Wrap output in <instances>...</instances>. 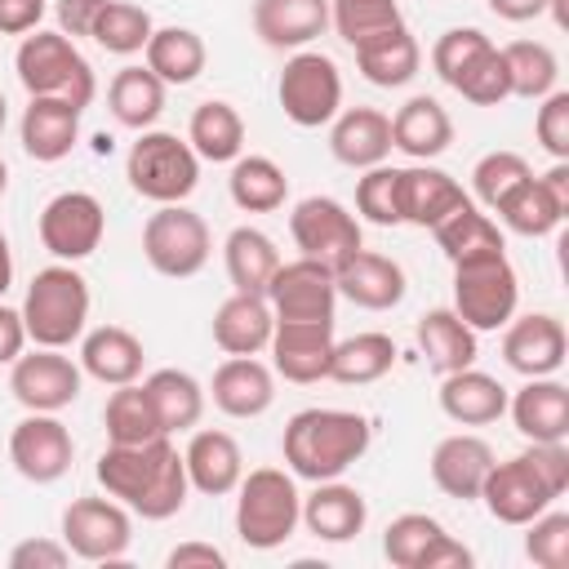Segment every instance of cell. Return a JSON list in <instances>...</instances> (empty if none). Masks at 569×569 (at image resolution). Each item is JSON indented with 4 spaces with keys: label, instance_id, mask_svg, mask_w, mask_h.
I'll return each mask as SVG.
<instances>
[{
    "label": "cell",
    "instance_id": "21",
    "mask_svg": "<svg viewBox=\"0 0 569 569\" xmlns=\"http://www.w3.org/2000/svg\"><path fill=\"white\" fill-rule=\"evenodd\" d=\"M502 360L507 369H516L520 378H547V373H560L565 365V351H569V338H565V325L547 311H529V316H511L502 325Z\"/></svg>",
    "mask_w": 569,
    "mask_h": 569
},
{
    "label": "cell",
    "instance_id": "52",
    "mask_svg": "<svg viewBox=\"0 0 569 569\" xmlns=\"http://www.w3.org/2000/svg\"><path fill=\"white\" fill-rule=\"evenodd\" d=\"M525 556L538 565V569H565L569 565V511H538L529 525H525Z\"/></svg>",
    "mask_w": 569,
    "mask_h": 569
},
{
    "label": "cell",
    "instance_id": "14",
    "mask_svg": "<svg viewBox=\"0 0 569 569\" xmlns=\"http://www.w3.org/2000/svg\"><path fill=\"white\" fill-rule=\"evenodd\" d=\"M107 236V213L102 200L89 191H58L40 209V244L58 262H80L89 258Z\"/></svg>",
    "mask_w": 569,
    "mask_h": 569
},
{
    "label": "cell",
    "instance_id": "33",
    "mask_svg": "<svg viewBox=\"0 0 569 569\" xmlns=\"http://www.w3.org/2000/svg\"><path fill=\"white\" fill-rule=\"evenodd\" d=\"M142 342L124 329V325H98L89 333H80V369L89 378H98L102 387H124L142 378Z\"/></svg>",
    "mask_w": 569,
    "mask_h": 569
},
{
    "label": "cell",
    "instance_id": "39",
    "mask_svg": "<svg viewBox=\"0 0 569 569\" xmlns=\"http://www.w3.org/2000/svg\"><path fill=\"white\" fill-rule=\"evenodd\" d=\"M396 342L391 333H378V329H365V333H351L342 342H333V356H329V378L342 382V387H369L378 378H387L396 369Z\"/></svg>",
    "mask_w": 569,
    "mask_h": 569
},
{
    "label": "cell",
    "instance_id": "38",
    "mask_svg": "<svg viewBox=\"0 0 569 569\" xmlns=\"http://www.w3.org/2000/svg\"><path fill=\"white\" fill-rule=\"evenodd\" d=\"M222 262H227V280L231 289L240 293H267L276 267H280V249L267 231L258 227H236L227 240H222Z\"/></svg>",
    "mask_w": 569,
    "mask_h": 569
},
{
    "label": "cell",
    "instance_id": "32",
    "mask_svg": "<svg viewBox=\"0 0 569 569\" xmlns=\"http://www.w3.org/2000/svg\"><path fill=\"white\" fill-rule=\"evenodd\" d=\"M413 338H418L422 360H427L440 378L453 373V369L476 365V356H480L476 329H471L453 307H431V311H422L418 325H413Z\"/></svg>",
    "mask_w": 569,
    "mask_h": 569
},
{
    "label": "cell",
    "instance_id": "59",
    "mask_svg": "<svg viewBox=\"0 0 569 569\" xmlns=\"http://www.w3.org/2000/svg\"><path fill=\"white\" fill-rule=\"evenodd\" d=\"M22 351H27V325H22V311H13V307L0 302V365H13Z\"/></svg>",
    "mask_w": 569,
    "mask_h": 569
},
{
    "label": "cell",
    "instance_id": "50",
    "mask_svg": "<svg viewBox=\"0 0 569 569\" xmlns=\"http://www.w3.org/2000/svg\"><path fill=\"white\" fill-rule=\"evenodd\" d=\"M356 213L373 227H400V169L396 164H373V169H360V182H356Z\"/></svg>",
    "mask_w": 569,
    "mask_h": 569
},
{
    "label": "cell",
    "instance_id": "16",
    "mask_svg": "<svg viewBox=\"0 0 569 569\" xmlns=\"http://www.w3.org/2000/svg\"><path fill=\"white\" fill-rule=\"evenodd\" d=\"M71 458H76V440L58 413H27L9 431V462L31 485L62 480L71 471Z\"/></svg>",
    "mask_w": 569,
    "mask_h": 569
},
{
    "label": "cell",
    "instance_id": "48",
    "mask_svg": "<svg viewBox=\"0 0 569 569\" xmlns=\"http://www.w3.org/2000/svg\"><path fill=\"white\" fill-rule=\"evenodd\" d=\"M329 22L356 49L391 27H405V13L396 0H329Z\"/></svg>",
    "mask_w": 569,
    "mask_h": 569
},
{
    "label": "cell",
    "instance_id": "61",
    "mask_svg": "<svg viewBox=\"0 0 569 569\" xmlns=\"http://www.w3.org/2000/svg\"><path fill=\"white\" fill-rule=\"evenodd\" d=\"M9 284H13V253H9V240L0 231V298L9 293Z\"/></svg>",
    "mask_w": 569,
    "mask_h": 569
},
{
    "label": "cell",
    "instance_id": "63",
    "mask_svg": "<svg viewBox=\"0 0 569 569\" xmlns=\"http://www.w3.org/2000/svg\"><path fill=\"white\" fill-rule=\"evenodd\" d=\"M4 187H9V164L0 160V196H4Z\"/></svg>",
    "mask_w": 569,
    "mask_h": 569
},
{
    "label": "cell",
    "instance_id": "25",
    "mask_svg": "<svg viewBox=\"0 0 569 569\" xmlns=\"http://www.w3.org/2000/svg\"><path fill=\"white\" fill-rule=\"evenodd\" d=\"M489 467H493V449H489V440H480L471 431H453L431 449V480L445 498H458V502L480 498Z\"/></svg>",
    "mask_w": 569,
    "mask_h": 569
},
{
    "label": "cell",
    "instance_id": "17",
    "mask_svg": "<svg viewBox=\"0 0 569 569\" xmlns=\"http://www.w3.org/2000/svg\"><path fill=\"white\" fill-rule=\"evenodd\" d=\"M289 236L302 258H320L333 267L338 258L360 249V218L333 196H307L289 213Z\"/></svg>",
    "mask_w": 569,
    "mask_h": 569
},
{
    "label": "cell",
    "instance_id": "43",
    "mask_svg": "<svg viewBox=\"0 0 569 569\" xmlns=\"http://www.w3.org/2000/svg\"><path fill=\"white\" fill-rule=\"evenodd\" d=\"M151 405H156V418L164 427V436L173 431H191L204 413V387L187 373V369H156L142 378Z\"/></svg>",
    "mask_w": 569,
    "mask_h": 569
},
{
    "label": "cell",
    "instance_id": "41",
    "mask_svg": "<svg viewBox=\"0 0 569 569\" xmlns=\"http://www.w3.org/2000/svg\"><path fill=\"white\" fill-rule=\"evenodd\" d=\"M231 204L244 213H276L289 196V178L271 156H236L231 160V178H227Z\"/></svg>",
    "mask_w": 569,
    "mask_h": 569
},
{
    "label": "cell",
    "instance_id": "8",
    "mask_svg": "<svg viewBox=\"0 0 569 569\" xmlns=\"http://www.w3.org/2000/svg\"><path fill=\"white\" fill-rule=\"evenodd\" d=\"M516 302H520V280L516 267L507 262V249L453 262V311L476 333L502 329L516 316Z\"/></svg>",
    "mask_w": 569,
    "mask_h": 569
},
{
    "label": "cell",
    "instance_id": "12",
    "mask_svg": "<svg viewBox=\"0 0 569 569\" xmlns=\"http://www.w3.org/2000/svg\"><path fill=\"white\" fill-rule=\"evenodd\" d=\"M80 387H84V369L71 356H62V347L22 351L9 365V391L27 413H58L76 405Z\"/></svg>",
    "mask_w": 569,
    "mask_h": 569
},
{
    "label": "cell",
    "instance_id": "62",
    "mask_svg": "<svg viewBox=\"0 0 569 569\" xmlns=\"http://www.w3.org/2000/svg\"><path fill=\"white\" fill-rule=\"evenodd\" d=\"M4 120H9V102H4V93H0V133H4Z\"/></svg>",
    "mask_w": 569,
    "mask_h": 569
},
{
    "label": "cell",
    "instance_id": "47",
    "mask_svg": "<svg viewBox=\"0 0 569 569\" xmlns=\"http://www.w3.org/2000/svg\"><path fill=\"white\" fill-rule=\"evenodd\" d=\"M151 31H156V22H151V13L142 4H133V0H107V9L98 13V22H93L89 36H93L98 49H107L116 58H129V53H142L147 49Z\"/></svg>",
    "mask_w": 569,
    "mask_h": 569
},
{
    "label": "cell",
    "instance_id": "26",
    "mask_svg": "<svg viewBox=\"0 0 569 569\" xmlns=\"http://www.w3.org/2000/svg\"><path fill=\"white\" fill-rule=\"evenodd\" d=\"M471 196L462 191V182L427 160H413L409 169H400V218L413 227H436L445 222L453 209H462Z\"/></svg>",
    "mask_w": 569,
    "mask_h": 569
},
{
    "label": "cell",
    "instance_id": "11",
    "mask_svg": "<svg viewBox=\"0 0 569 569\" xmlns=\"http://www.w3.org/2000/svg\"><path fill=\"white\" fill-rule=\"evenodd\" d=\"M62 542L80 560L116 565L133 542V516L116 498H76L62 511Z\"/></svg>",
    "mask_w": 569,
    "mask_h": 569
},
{
    "label": "cell",
    "instance_id": "56",
    "mask_svg": "<svg viewBox=\"0 0 569 569\" xmlns=\"http://www.w3.org/2000/svg\"><path fill=\"white\" fill-rule=\"evenodd\" d=\"M107 9V0H58L53 4V18H58V31L62 36H89L93 31V22H98V13Z\"/></svg>",
    "mask_w": 569,
    "mask_h": 569
},
{
    "label": "cell",
    "instance_id": "6",
    "mask_svg": "<svg viewBox=\"0 0 569 569\" xmlns=\"http://www.w3.org/2000/svg\"><path fill=\"white\" fill-rule=\"evenodd\" d=\"M13 67H18V80L31 98H67L71 107L84 111L98 93L89 58L62 31H40L36 27V36H22V44L13 53Z\"/></svg>",
    "mask_w": 569,
    "mask_h": 569
},
{
    "label": "cell",
    "instance_id": "19",
    "mask_svg": "<svg viewBox=\"0 0 569 569\" xmlns=\"http://www.w3.org/2000/svg\"><path fill=\"white\" fill-rule=\"evenodd\" d=\"M333 320H276L271 329V369L284 382L311 387L329 378V356H333Z\"/></svg>",
    "mask_w": 569,
    "mask_h": 569
},
{
    "label": "cell",
    "instance_id": "42",
    "mask_svg": "<svg viewBox=\"0 0 569 569\" xmlns=\"http://www.w3.org/2000/svg\"><path fill=\"white\" fill-rule=\"evenodd\" d=\"M142 53H147V67L164 84H191V80H200L204 62H209V49H204L200 31H191V27H156Z\"/></svg>",
    "mask_w": 569,
    "mask_h": 569
},
{
    "label": "cell",
    "instance_id": "2",
    "mask_svg": "<svg viewBox=\"0 0 569 569\" xmlns=\"http://www.w3.org/2000/svg\"><path fill=\"white\" fill-rule=\"evenodd\" d=\"M569 489V445L565 440H529L525 453L489 467L480 485V502L498 525H529Z\"/></svg>",
    "mask_w": 569,
    "mask_h": 569
},
{
    "label": "cell",
    "instance_id": "49",
    "mask_svg": "<svg viewBox=\"0 0 569 569\" xmlns=\"http://www.w3.org/2000/svg\"><path fill=\"white\" fill-rule=\"evenodd\" d=\"M525 178H533V169H529V160L520 151H489L471 169V196H476V204L498 209Z\"/></svg>",
    "mask_w": 569,
    "mask_h": 569
},
{
    "label": "cell",
    "instance_id": "22",
    "mask_svg": "<svg viewBox=\"0 0 569 569\" xmlns=\"http://www.w3.org/2000/svg\"><path fill=\"white\" fill-rule=\"evenodd\" d=\"M209 396L227 418H262L276 405V369L258 356H227L213 369Z\"/></svg>",
    "mask_w": 569,
    "mask_h": 569
},
{
    "label": "cell",
    "instance_id": "53",
    "mask_svg": "<svg viewBox=\"0 0 569 569\" xmlns=\"http://www.w3.org/2000/svg\"><path fill=\"white\" fill-rule=\"evenodd\" d=\"M489 44H493V40H489L480 27H449V31L431 44V67H436V76L453 89V80H458Z\"/></svg>",
    "mask_w": 569,
    "mask_h": 569
},
{
    "label": "cell",
    "instance_id": "54",
    "mask_svg": "<svg viewBox=\"0 0 569 569\" xmlns=\"http://www.w3.org/2000/svg\"><path fill=\"white\" fill-rule=\"evenodd\" d=\"M533 133H538V142H542L547 156L569 160V93L565 89H551L547 98H538Z\"/></svg>",
    "mask_w": 569,
    "mask_h": 569
},
{
    "label": "cell",
    "instance_id": "24",
    "mask_svg": "<svg viewBox=\"0 0 569 569\" xmlns=\"http://www.w3.org/2000/svg\"><path fill=\"white\" fill-rule=\"evenodd\" d=\"M80 107H71L67 98H31L22 120H18V138L22 151L40 164H58L71 156V147L80 142Z\"/></svg>",
    "mask_w": 569,
    "mask_h": 569
},
{
    "label": "cell",
    "instance_id": "55",
    "mask_svg": "<svg viewBox=\"0 0 569 569\" xmlns=\"http://www.w3.org/2000/svg\"><path fill=\"white\" fill-rule=\"evenodd\" d=\"M67 560H71L67 542H53V538H22L9 551V569H62Z\"/></svg>",
    "mask_w": 569,
    "mask_h": 569
},
{
    "label": "cell",
    "instance_id": "44",
    "mask_svg": "<svg viewBox=\"0 0 569 569\" xmlns=\"http://www.w3.org/2000/svg\"><path fill=\"white\" fill-rule=\"evenodd\" d=\"M431 236H436V244H440V253H445L449 262H462V258H480V253H498V249H507L498 222H493L476 200H467V204L453 209L445 222H436Z\"/></svg>",
    "mask_w": 569,
    "mask_h": 569
},
{
    "label": "cell",
    "instance_id": "10",
    "mask_svg": "<svg viewBox=\"0 0 569 569\" xmlns=\"http://www.w3.org/2000/svg\"><path fill=\"white\" fill-rule=\"evenodd\" d=\"M142 253H147L151 271H160L169 280H187V276L204 271V262L213 253L209 222L187 204H160L142 227Z\"/></svg>",
    "mask_w": 569,
    "mask_h": 569
},
{
    "label": "cell",
    "instance_id": "1",
    "mask_svg": "<svg viewBox=\"0 0 569 569\" xmlns=\"http://www.w3.org/2000/svg\"><path fill=\"white\" fill-rule=\"evenodd\" d=\"M107 498L124 502L142 520H169L187 507L191 480L178 445L169 436H156L147 445H107L93 467Z\"/></svg>",
    "mask_w": 569,
    "mask_h": 569
},
{
    "label": "cell",
    "instance_id": "20",
    "mask_svg": "<svg viewBox=\"0 0 569 569\" xmlns=\"http://www.w3.org/2000/svg\"><path fill=\"white\" fill-rule=\"evenodd\" d=\"M333 284H338V298H347L365 311H391L405 302V289H409L405 267L365 244L333 262Z\"/></svg>",
    "mask_w": 569,
    "mask_h": 569
},
{
    "label": "cell",
    "instance_id": "5",
    "mask_svg": "<svg viewBox=\"0 0 569 569\" xmlns=\"http://www.w3.org/2000/svg\"><path fill=\"white\" fill-rule=\"evenodd\" d=\"M302 525V493L293 485V471L280 467H253L236 485V533L253 551H276L293 538Z\"/></svg>",
    "mask_w": 569,
    "mask_h": 569
},
{
    "label": "cell",
    "instance_id": "30",
    "mask_svg": "<svg viewBox=\"0 0 569 569\" xmlns=\"http://www.w3.org/2000/svg\"><path fill=\"white\" fill-rule=\"evenodd\" d=\"M440 413L458 427H485V422H498L507 413V387L467 365V369H453L440 378Z\"/></svg>",
    "mask_w": 569,
    "mask_h": 569
},
{
    "label": "cell",
    "instance_id": "4",
    "mask_svg": "<svg viewBox=\"0 0 569 569\" xmlns=\"http://www.w3.org/2000/svg\"><path fill=\"white\" fill-rule=\"evenodd\" d=\"M89 280L71 262L40 267L22 298V325L27 342L36 347H71L89 325Z\"/></svg>",
    "mask_w": 569,
    "mask_h": 569
},
{
    "label": "cell",
    "instance_id": "29",
    "mask_svg": "<svg viewBox=\"0 0 569 569\" xmlns=\"http://www.w3.org/2000/svg\"><path fill=\"white\" fill-rule=\"evenodd\" d=\"M369 520V502L356 485L338 480H316V489L302 498V525L320 542H351Z\"/></svg>",
    "mask_w": 569,
    "mask_h": 569
},
{
    "label": "cell",
    "instance_id": "34",
    "mask_svg": "<svg viewBox=\"0 0 569 569\" xmlns=\"http://www.w3.org/2000/svg\"><path fill=\"white\" fill-rule=\"evenodd\" d=\"M329 27V0H258L253 31L267 49H307Z\"/></svg>",
    "mask_w": 569,
    "mask_h": 569
},
{
    "label": "cell",
    "instance_id": "15",
    "mask_svg": "<svg viewBox=\"0 0 569 569\" xmlns=\"http://www.w3.org/2000/svg\"><path fill=\"white\" fill-rule=\"evenodd\" d=\"M267 302L276 320H333V307H338L333 267L302 253L293 262H280L267 284Z\"/></svg>",
    "mask_w": 569,
    "mask_h": 569
},
{
    "label": "cell",
    "instance_id": "3",
    "mask_svg": "<svg viewBox=\"0 0 569 569\" xmlns=\"http://www.w3.org/2000/svg\"><path fill=\"white\" fill-rule=\"evenodd\" d=\"M373 445V427L356 409H302L284 422L280 453L298 480H338Z\"/></svg>",
    "mask_w": 569,
    "mask_h": 569
},
{
    "label": "cell",
    "instance_id": "27",
    "mask_svg": "<svg viewBox=\"0 0 569 569\" xmlns=\"http://www.w3.org/2000/svg\"><path fill=\"white\" fill-rule=\"evenodd\" d=\"M329 151L347 169H373L391 156V116L378 107H347L329 120Z\"/></svg>",
    "mask_w": 569,
    "mask_h": 569
},
{
    "label": "cell",
    "instance_id": "9",
    "mask_svg": "<svg viewBox=\"0 0 569 569\" xmlns=\"http://www.w3.org/2000/svg\"><path fill=\"white\" fill-rule=\"evenodd\" d=\"M276 98L284 120H293L298 129H320L342 111V71L320 49H293L280 71Z\"/></svg>",
    "mask_w": 569,
    "mask_h": 569
},
{
    "label": "cell",
    "instance_id": "36",
    "mask_svg": "<svg viewBox=\"0 0 569 569\" xmlns=\"http://www.w3.org/2000/svg\"><path fill=\"white\" fill-rule=\"evenodd\" d=\"M356 67H360V76H365L369 84H378V89H400V84H409V80L418 76L422 49H418V40H413L409 27H391V31L373 36V40L356 44Z\"/></svg>",
    "mask_w": 569,
    "mask_h": 569
},
{
    "label": "cell",
    "instance_id": "35",
    "mask_svg": "<svg viewBox=\"0 0 569 569\" xmlns=\"http://www.w3.org/2000/svg\"><path fill=\"white\" fill-rule=\"evenodd\" d=\"M453 142V120L431 93H413L396 116H391V147L405 151L409 160H436Z\"/></svg>",
    "mask_w": 569,
    "mask_h": 569
},
{
    "label": "cell",
    "instance_id": "60",
    "mask_svg": "<svg viewBox=\"0 0 569 569\" xmlns=\"http://www.w3.org/2000/svg\"><path fill=\"white\" fill-rule=\"evenodd\" d=\"M489 13H498L502 22H529L538 13H547V0H485Z\"/></svg>",
    "mask_w": 569,
    "mask_h": 569
},
{
    "label": "cell",
    "instance_id": "40",
    "mask_svg": "<svg viewBox=\"0 0 569 569\" xmlns=\"http://www.w3.org/2000/svg\"><path fill=\"white\" fill-rule=\"evenodd\" d=\"M187 142L200 160H213V164H231L240 151H244V120L231 102L222 98H209L191 111L187 120Z\"/></svg>",
    "mask_w": 569,
    "mask_h": 569
},
{
    "label": "cell",
    "instance_id": "13",
    "mask_svg": "<svg viewBox=\"0 0 569 569\" xmlns=\"http://www.w3.org/2000/svg\"><path fill=\"white\" fill-rule=\"evenodd\" d=\"M382 556L396 569H467L471 551L427 511H405L382 529Z\"/></svg>",
    "mask_w": 569,
    "mask_h": 569
},
{
    "label": "cell",
    "instance_id": "18",
    "mask_svg": "<svg viewBox=\"0 0 569 569\" xmlns=\"http://www.w3.org/2000/svg\"><path fill=\"white\" fill-rule=\"evenodd\" d=\"M493 213L516 236H529V240L551 236L569 213V160H556L542 178H525Z\"/></svg>",
    "mask_w": 569,
    "mask_h": 569
},
{
    "label": "cell",
    "instance_id": "31",
    "mask_svg": "<svg viewBox=\"0 0 569 569\" xmlns=\"http://www.w3.org/2000/svg\"><path fill=\"white\" fill-rule=\"evenodd\" d=\"M271 329H276V316H271L267 293H240L236 289L213 311V342L227 356H258V351H267Z\"/></svg>",
    "mask_w": 569,
    "mask_h": 569
},
{
    "label": "cell",
    "instance_id": "45",
    "mask_svg": "<svg viewBox=\"0 0 569 569\" xmlns=\"http://www.w3.org/2000/svg\"><path fill=\"white\" fill-rule=\"evenodd\" d=\"M102 427H107V445H147V440L164 436V427L156 418V405H151L142 382H124L107 396Z\"/></svg>",
    "mask_w": 569,
    "mask_h": 569
},
{
    "label": "cell",
    "instance_id": "46",
    "mask_svg": "<svg viewBox=\"0 0 569 569\" xmlns=\"http://www.w3.org/2000/svg\"><path fill=\"white\" fill-rule=\"evenodd\" d=\"M502 62H507V84H511V98H547L560 80V62L551 53V44L542 40H511L502 44Z\"/></svg>",
    "mask_w": 569,
    "mask_h": 569
},
{
    "label": "cell",
    "instance_id": "58",
    "mask_svg": "<svg viewBox=\"0 0 569 569\" xmlns=\"http://www.w3.org/2000/svg\"><path fill=\"white\" fill-rule=\"evenodd\" d=\"M222 565H227V556L213 542H178L164 556V569H222Z\"/></svg>",
    "mask_w": 569,
    "mask_h": 569
},
{
    "label": "cell",
    "instance_id": "28",
    "mask_svg": "<svg viewBox=\"0 0 569 569\" xmlns=\"http://www.w3.org/2000/svg\"><path fill=\"white\" fill-rule=\"evenodd\" d=\"M507 413L525 440H569V387L547 378H525L516 396H507Z\"/></svg>",
    "mask_w": 569,
    "mask_h": 569
},
{
    "label": "cell",
    "instance_id": "7",
    "mask_svg": "<svg viewBox=\"0 0 569 569\" xmlns=\"http://www.w3.org/2000/svg\"><path fill=\"white\" fill-rule=\"evenodd\" d=\"M124 178L151 204H182L200 187V156L178 133L142 129L124 156Z\"/></svg>",
    "mask_w": 569,
    "mask_h": 569
},
{
    "label": "cell",
    "instance_id": "23",
    "mask_svg": "<svg viewBox=\"0 0 569 569\" xmlns=\"http://www.w3.org/2000/svg\"><path fill=\"white\" fill-rule=\"evenodd\" d=\"M182 462H187V480L196 493L204 498H222V493H236L240 476H244V453L236 445L231 431H218V427H200L191 431L187 449H182Z\"/></svg>",
    "mask_w": 569,
    "mask_h": 569
},
{
    "label": "cell",
    "instance_id": "51",
    "mask_svg": "<svg viewBox=\"0 0 569 569\" xmlns=\"http://www.w3.org/2000/svg\"><path fill=\"white\" fill-rule=\"evenodd\" d=\"M453 93H462L467 102L476 107H498L511 98V84H507V62H502V49L489 44L458 80H453Z\"/></svg>",
    "mask_w": 569,
    "mask_h": 569
},
{
    "label": "cell",
    "instance_id": "57",
    "mask_svg": "<svg viewBox=\"0 0 569 569\" xmlns=\"http://www.w3.org/2000/svg\"><path fill=\"white\" fill-rule=\"evenodd\" d=\"M44 9V0H0V36H31Z\"/></svg>",
    "mask_w": 569,
    "mask_h": 569
},
{
    "label": "cell",
    "instance_id": "37",
    "mask_svg": "<svg viewBox=\"0 0 569 569\" xmlns=\"http://www.w3.org/2000/svg\"><path fill=\"white\" fill-rule=\"evenodd\" d=\"M164 80L142 62V67H120L116 76H111V84H107V107H111V116H116V124H124V129H151L156 120H160V111H164Z\"/></svg>",
    "mask_w": 569,
    "mask_h": 569
}]
</instances>
